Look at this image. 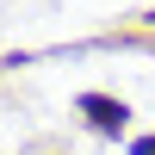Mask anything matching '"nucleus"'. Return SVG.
Returning a JSON list of instances; mask_svg holds the SVG:
<instances>
[{
	"label": "nucleus",
	"instance_id": "obj_2",
	"mask_svg": "<svg viewBox=\"0 0 155 155\" xmlns=\"http://www.w3.org/2000/svg\"><path fill=\"white\" fill-rule=\"evenodd\" d=\"M130 155H155V137H143V143H137V149H130Z\"/></svg>",
	"mask_w": 155,
	"mask_h": 155
},
{
	"label": "nucleus",
	"instance_id": "obj_1",
	"mask_svg": "<svg viewBox=\"0 0 155 155\" xmlns=\"http://www.w3.org/2000/svg\"><path fill=\"white\" fill-rule=\"evenodd\" d=\"M81 112L93 118V130H106V137H118V130H124V118H130L118 99H99V93H87V99H81Z\"/></svg>",
	"mask_w": 155,
	"mask_h": 155
}]
</instances>
